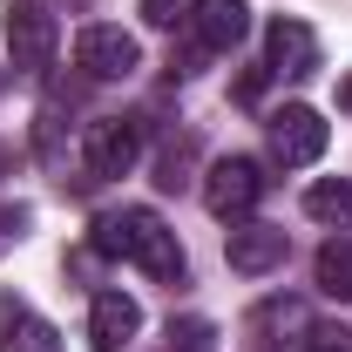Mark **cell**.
Segmentation results:
<instances>
[{
  "instance_id": "cell-1",
  "label": "cell",
  "mask_w": 352,
  "mask_h": 352,
  "mask_svg": "<svg viewBox=\"0 0 352 352\" xmlns=\"http://www.w3.org/2000/svg\"><path fill=\"white\" fill-rule=\"evenodd\" d=\"M95 251H109V258H129L135 271H149L156 285H183V244H176V230L156 210H109V217L95 223Z\"/></svg>"
},
{
  "instance_id": "cell-2",
  "label": "cell",
  "mask_w": 352,
  "mask_h": 352,
  "mask_svg": "<svg viewBox=\"0 0 352 352\" xmlns=\"http://www.w3.org/2000/svg\"><path fill=\"white\" fill-rule=\"evenodd\" d=\"M264 190H271V176H264L258 156H217L210 176H204V204H210V217H223V223H244L264 204Z\"/></svg>"
},
{
  "instance_id": "cell-3",
  "label": "cell",
  "mask_w": 352,
  "mask_h": 352,
  "mask_svg": "<svg viewBox=\"0 0 352 352\" xmlns=\"http://www.w3.org/2000/svg\"><path fill=\"white\" fill-rule=\"evenodd\" d=\"M54 47H61L54 14L34 7V0H14V7H7V54H14V68H21V75H47V68H54Z\"/></svg>"
},
{
  "instance_id": "cell-4",
  "label": "cell",
  "mask_w": 352,
  "mask_h": 352,
  "mask_svg": "<svg viewBox=\"0 0 352 352\" xmlns=\"http://www.w3.org/2000/svg\"><path fill=\"white\" fill-rule=\"evenodd\" d=\"M135 156H142V122H129V116H102V122H88L82 135V163L88 176H129L135 170Z\"/></svg>"
},
{
  "instance_id": "cell-5",
  "label": "cell",
  "mask_w": 352,
  "mask_h": 352,
  "mask_svg": "<svg viewBox=\"0 0 352 352\" xmlns=\"http://www.w3.org/2000/svg\"><path fill=\"white\" fill-rule=\"evenodd\" d=\"M75 61H82L95 82H129L135 68H142V47H135V34L109 28V21H88L82 34H75Z\"/></svg>"
},
{
  "instance_id": "cell-6",
  "label": "cell",
  "mask_w": 352,
  "mask_h": 352,
  "mask_svg": "<svg viewBox=\"0 0 352 352\" xmlns=\"http://www.w3.org/2000/svg\"><path fill=\"white\" fill-rule=\"evenodd\" d=\"M325 116L318 109H305V102H292V109H278L271 116V156L285 163V170H305V163H318L325 156Z\"/></svg>"
},
{
  "instance_id": "cell-7",
  "label": "cell",
  "mask_w": 352,
  "mask_h": 352,
  "mask_svg": "<svg viewBox=\"0 0 352 352\" xmlns=\"http://www.w3.org/2000/svg\"><path fill=\"white\" fill-rule=\"evenodd\" d=\"M183 28H190V47L197 54H230V47L244 41V28H251V7L244 0H197Z\"/></svg>"
},
{
  "instance_id": "cell-8",
  "label": "cell",
  "mask_w": 352,
  "mask_h": 352,
  "mask_svg": "<svg viewBox=\"0 0 352 352\" xmlns=\"http://www.w3.org/2000/svg\"><path fill=\"white\" fill-rule=\"evenodd\" d=\"M264 68L271 75H285V82H305L311 68H318V34H311L305 21H271L264 28Z\"/></svg>"
},
{
  "instance_id": "cell-9",
  "label": "cell",
  "mask_w": 352,
  "mask_h": 352,
  "mask_svg": "<svg viewBox=\"0 0 352 352\" xmlns=\"http://www.w3.org/2000/svg\"><path fill=\"white\" fill-rule=\"evenodd\" d=\"M135 332H142V305H135L129 292H95V305H88V346L122 352Z\"/></svg>"
},
{
  "instance_id": "cell-10",
  "label": "cell",
  "mask_w": 352,
  "mask_h": 352,
  "mask_svg": "<svg viewBox=\"0 0 352 352\" xmlns=\"http://www.w3.org/2000/svg\"><path fill=\"white\" fill-rule=\"evenodd\" d=\"M278 264H285V230H278V223H237V230H230V271L264 278V271H278Z\"/></svg>"
},
{
  "instance_id": "cell-11",
  "label": "cell",
  "mask_w": 352,
  "mask_h": 352,
  "mask_svg": "<svg viewBox=\"0 0 352 352\" xmlns=\"http://www.w3.org/2000/svg\"><path fill=\"white\" fill-rule=\"evenodd\" d=\"M251 332H258L264 346H292V339H285V332H298V339H305L311 332V318H305V305H298V298H264L258 311H251Z\"/></svg>"
},
{
  "instance_id": "cell-12",
  "label": "cell",
  "mask_w": 352,
  "mask_h": 352,
  "mask_svg": "<svg viewBox=\"0 0 352 352\" xmlns=\"http://www.w3.org/2000/svg\"><path fill=\"white\" fill-rule=\"evenodd\" d=\"M311 278H318V292H325V298L352 305V237H325V244H318V258H311Z\"/></svg>"
},
{
  "instance_id": "cell-13",
  "label": "cell",
  "mask_w": 352,
  "mask_h": 352,
  "mask_svg": "<svg viewBox=\"0 0 352 352\" xmlns=\"http://www.w3.org/2000/svg\"><path fill=\"white\" fill-rule=\"evenodd\" d=\"M305 217H318V223H352V183L346 176H325V183H311L305 190Z\"/></svg>"
},
{
  "instance_id": "cell-14",
  "label": "cell",
  "mask_w": 352,
  "mask_h": 352,
  "mask_svg": "<svg viewBox=\"0 0 352 352\" xmlns=\"http://www.w3.org/2000/svg\"><path fill=\"white\" fill-rule=\"evenodd\" d=\"M0 352H61V332H54L47 318H34V311H14V325H7Z\"/></svg>"
},
{
  "instance_id": "cell-15",
  "label": "cell",
  "mask_w": 352,
  "mask_h": 352,
  "mask_svg": "<svg viewBox=\"0 0 352 352\" xmlns=\"http://www.w3.org/2000/svg\"><path fill=\"white\" fill-rule=\"evenodd\" d=\"M190 7H197V0H142V21H149V28H183Z\"/></svg>"
},
{
  "instance_id": "cell-16",
  "label": "cell",
  "mask_w": 352,
  "mask_h": 352,
  "mask_svg": "<svg viewBox=\"0 0 352 352\" xmlns=\"http://www.w3.org/2000/svg\"><path fill=\"white\" fill-rule=\"evenodd\" d=\"M298 352H352V332H339V325H311L305 339H298Z\"/></svg>"
},
{
  "instance_id": "cell-17",
  "label": "cell",
  "mask_w": 352,
  "mask_h": 352,
  "mask_svg": "<svg viewBox=\"0 0 352 352\" xmlns=\"http://www.w3.org/2000/svg\"><path fill=\"white\" fill-rule=\"evenodd\" d=\"M170 339H176V352H210V325H204V318H183V325H176L170 318Z\"/></svg>"
},
{
  "instance_id": "cell-18",
  "label": "cell",
  "mask_w": 352,
  "mask_h": 352,
  "mask_svg": "<svg viewBox=\"0 0 352 352\" xmlns=\"http://www.w3.org/2000/svg\"><path fill=\"white\" fill-rule=\"evenodd\" d=\"M21 230H28V210H21V204H0V251H7Z\"/></svg>"
},
{
  "instance_id": "cell-19",
  "label": "cell",
  "mask_w": 352,
  "mask_h": 352,
  "mask_svg": "<svg viewBox=\"0 0 352 352\" xmlns=\"http://www.w3.org/2000/svg\"><path fill=\"white\" fill-rule=\"evenodd\" d=\"M339 102H346V109H352V82H346V88H339Z\"/></svg>"
}]
</instances>
